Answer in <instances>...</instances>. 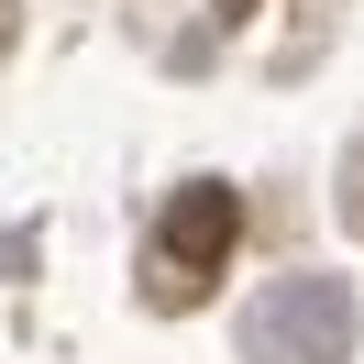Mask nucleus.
Returning a JSON list of instances; mask_svg holds the SVG:
<instances>
[{
	"instance_id": "obj_1",
	"label": "nucleus",
	"mask_w": 364,
	"mask_h": 364,
	"mask_svg": "<svg viewBox=\"0 0 364 364\" xmlns=\"http://www.w3.org/2000/svg\"><path fill=\"white\" fill-rule=\"evenodd\" d=\"M232 232H243V210H232V188H177V210H166V298H210V276L232 265Z\"/></svg>"
},
{
	"instance_id": "obj_2",
	"label": "nucleus",
	"mask_w": 364,
	"mask_h": 364,
	"mask_svg": "<svg viewBox=\"0 0 364 364\" xmlns=\"http://www.w3.org/2000/svg\"><path fill=\"white\" fill-rule=\"evenodd\" d=\"M243 11H254V0H221V23H243Z\"/></svg>"
}]
</instances>
